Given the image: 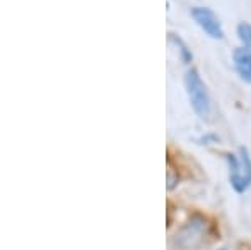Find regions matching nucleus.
<instances>
[{
  "label": "nucleus",
  "instance_id": "nucleus-1",
  "mask_svg": "<svg viewBox=\"0 0 251 250\" xmlns=\"http://www.w3.org/2000/svg\"><path fill=\"white\" fill-rule=\"evenodd\" d=\"M184 87L186 92L191 101V106L194 112H196L200 118H208L209 110H211V104H209V96L206 91V86L201 79L200 72L196 69H189L184 76Z\"/></svg>",
  "mask_w": 251,
  "mask_h": 250
},
{
  "label": "nucleus",
  "instance_id": "nucleus-2",
  "mask_svg": "<svg viewBox=\"0 0 251 250\" xmlns=\"http://www.w3.org/2000/svg\"><path fill=\"white\" fill-rule=\"evenodd\" d=\"M206 232H208V223L201 217H193L184 227H181L173 237L171 245L174 249H196L204 244Z\"/></svg>",
  "mask_w": 251,
  "mask_h": 250
},
{
  "label": "nucleus",
  "instance_id": "nucleus-3",
  "mask_svg": "<svg viewBox=\"0 0 251 250\" xmlns=\"http://www.w3.org/2000/svg\"><path fill=\"white\" fill-rule=\"evenodd\" d=\"M229 161V180L233 188L238 193H243L251 185V158L245 148L240 150V155H228Z\"/></svg>",
  "mask_w": 251,
  "mask_h": 250
},
{
  "label": "nucleus",
  "instance_id": "nucleus-4",
  "mask_svg": "<svg viewBox=\"0 0 251 250\" xmlns=\"http://www.w3.org/2000/svg\"><path fill=\"white\" fill-rule=\"evenodd\" d=\"M191 15H193V19L196 20L198 26H200L209 37L223 39L225 32H223L221 22L211 9H208V7H194L191 10Z\"/></svg>",
  "mask_w": 251,
  "mask_h": 250
},
{
  "label": "nucleus",
  "instance_id": "nucleus-5",
  "mask_svg": "<svg viewBox=\"0 0 251 250\" xmlns=\"http://www.w3.org/2000/svg\"><path fill=\"white\" fill-rule=\"evenodd\" d=\"M234 67L245 83L251 84V51L246 47H238L233 54Z\"/></svg>",
  "mask_w": 251,
  "mask_h": 250
},
{
  "label": "nucleus",
  "instance_id": "nucleus-6",
  "mask_svg": "<svg viewBox=\"0 0 251 250\" xmlns=\"http://www.w3.org/2000/svg\"><path fill=\"white\" fill-rule=\"evenodd\" d=\"M238 37L245 44L246 49L251 51V24L241 22L240 26H238Z\"/></svg>",
  "mask_w": 251,
  "mask_h": 250
},
{
  "label": "nucleus",
  "instance_id": "nucleus-7",
  "mask_svg": "<svg viewBox=\"0 0 251 250\" xmlns=\"http://www.w3.org/2000/svg\"><path fill=\"white\" fill-rule=\"evenodd\" d=\"M169 35H171V39L174 40V42H176V44H179V46H181V52H183V54H184V59H186V60H189V59H191L193 56L189 54L188 47H186L184 44H183V40H181L179 37H174V34H169Z\"/></svg>",
  "mask_w": 251,
  "mask_h": 250
},
{
  "label": "nucleus",
  "instance_id": "nucleus-8",
  "mask_svg": "<svg viewBox=\"0 0 251 250\" xmlns=\"http://www.w3.org/2000/svg\"><path fill=\"white\" fill-rule=\"evenodd\" d=\"M176 183H177V178H174L173 168H169L168 170V190H173V188L176 187Z\"/></svg>",
  "mask_w": 251,
  "mask_h": 250
}]
</instances>
